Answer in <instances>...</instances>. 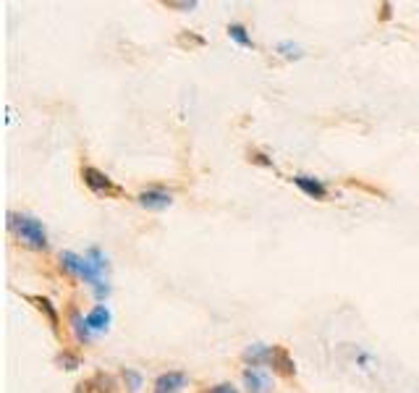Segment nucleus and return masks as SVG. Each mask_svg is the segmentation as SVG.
Masks as SVG:
<instances>
[{
    "label": "nucleus",
    "mask_w": 419,
    "mask_h": 393,
    "mask_svg": "<svg viewBox=\"0 0 419 393\" xmlns=\"http://www.w3.org/2000/svg\"><path fill=\"white\" fill-rule=\"evenodd\" d=\"M252 160H254V163H260V165H273V160H267V157L262 155V152H252Z\"/></svg>",
    "instance_id": "4be33fe9"
},
{
    "label": "nucleus",
    "mask_w": 419,
    "mask_h": 393,
    "mask_svg": "<svg viewBox=\"0 0 419 393\" xmlns=\"http://www.w3.org/2000/svg\"><path fill=\"white\" fill-rule=\"evenodd\" d=\"M270 349L273 346H265V343H252V346H247L244 349V354H241V359L247 362L249 367H262V365H267L270 362Z\"/></svg>",
    "instance_id": "9d476101"
},
{
    "label": "nucleus",
    "mask_w": 419,
    "mask_h": 393,
    "mask_svg": "<svg viewBox=\"0 0 419 393\" xmlns=\"http://www.w3.org/2000/svg\"><path fill=\"white\" fill-rule=\"evenodd\" d=\"M136 202H139L144 210L160 212V210H168L170 205H173V196H170L168 192H163V189H144L142 194L136 196Z\"/></svg>",
    "instance_id": "20e7f679"
},
{
    "label": "nucleus",
    "mask_w": 419,
    "mask_h": 393,
    "mask_svg": "<svg viewBox=\"0 0 419 393\" xmlns=\"http://www.w3.org/2000/svg\"><path fill=\"white\" fill-rule=\"evenodd\" d=\"M205 393H238V388H236L234 383H218V385L207 388Z\"/></svg>",
    "instance_id": "aec40b11"
},
{
    "label": "nucleus",
    "mask_w": 419,
    "mask_h": 393,
    "mask_svg": "<svg viewBox=\"0 0 419 393\" xmlns=\"http://www.w3.org/2000/svg\"><path fill=\"white\" fill-rule=\"evenodd\" d=\"M123 383H126V388L131 393H136L142 388V375L136 372V370H123Z\"/></svg>",
    "instance_id": "dca6fc26"
},
{
    "label": "nucleus",
    "mask_w": 419,
    "mask_h": 393,
    "mask_svg": "<svg viewBox=\"0 0 419 393\" xmlns=\"http://www.w3.org/2000/svg\"><path fill=\"white\" fill-rule=\"evenodd\" d=\"M108 294H110V286H108V283H100V286H94V296H97V299H105Z\"/></svg>",
    "instance_id": "412c9836"
},
{
    "label": "nucleus",
    "mask_w": 419,
    "mask_h": 393,
    "mask_svg": "<svg viewBox=\"0 0 419 393\" xmlns=\"http://www.w3.org/2000/svg\"><path fill=\"white\" fill-rule=\"evenodd\" d=\"M244 385H247L249 393H270V388H273L270 378L260 370H254V367L244 370Z\"/></svg>",
    "instance_id": "6e6552de"
},
{
    "label": "nucleus",
    "mask_w": 419,
    "mask_h": 393,
    "mask_svg": "<svg viewBox=\"0 0 419 393\" xmlns=\"http://www.w3.org/2000/svg\"><path fill=\"white\" fill-rule=\"evenodd\" d=\"M58 365H63L65 370H76V367H79V356H74V354L63 352L61 356H58Z\"/></svg>",
    "instance_id": "6ab92c4d"
},
{
    "label": "nucleus",
    "mask_w": 419,
    "mask_h": 393,
    "mask_svg": "<svg viewBox=\"0 0 419 393\" xmlns=\"http://www.w3.org/2000/svg\"><path fill=\"white\" fill-rule=\"evenodd\" d=\"M110 320H113V314H110V310H108L105 304H97V307L90 310V314H87V325H90L92 333H103V330H108Z\"/></svg>",
    "instance_id": "9b49d317"
},
{
    "label": "nucleus",
    "mask_w": 419,
    "mask_h": 393,
    "mask_svg": "<svg viewBox=\"0 0 419 393\" xmlns=\"http://www.w3.org/2000/svg\"><path fill=\"white\" fill-rule=\"evenodd\" d=\"M228 37L236 39L238 45H244V48H254V42H252V37L247 34V29L241 24H231L228 26Z\"/></svg>",
    "instance_id": "2eb2a0df"
},
{
    "label": "nucleus",
    "mask_w": 419,
    "mask_h": 393,
    "mask_svg": "<svg viewBox=\"0 0 419 393\" xmlns=\"http://www.w3.org/2000/svg\"><path fill=\"white\" fill-rule=\"evenodd\" d=\"M8 223H11V228L16 231V236L24 241L26 247L48 249V231H45L42 221L32 218V215H24V212H11V215H8Z\"/></svg>",
    "instance_id": "f257e3e1"
},
{
    "label": "nucleus",
    "mask_w": 419,
    "mask_h": 393,
    "mask_svg": "<svg viewBox=\"0 0 419 393\" xmlns=\"http://www.w3.org/2000/svg\"><path fill=\"white\" fill-rule=\"evenodd\" d=\"M294 183H296L307 196H312V199H325L327 196V186L320 181V179H314V176L299 173V176H294Z\"/></svg>",
    "instance_id": "423d86ee"
},
{
    "label": "nucleus",
    "mask_w": 419,
    "mask_h": 393,
    "mask_svg": "<svg viewBox=\"0 0 419 393\" xmlns=\"http://www.w3.org/2000/svg\"><path fill=\"white\" fill-rule=\"evenodd\" d=\"M278 52H280L283 58H301V55H304L299 45H294V42H288V39L278 42Z\"/></svg>",
    "instance_id": "f3484780"
},
{
    "label": "nucleus",
    "mask_w": 419,
    "mask_h": 393,
    "mask_svg": "<svg viewBox=\"0 0 419 393\" xmlns=\"http://www.w3.org/2000/svg\"><path fill=\"white\" fill-rule=\"evenodd\" d=\"M382 19H391V3H382Z\"/></svg>",
    "instance_id": "b1692460"
},
{
    "label": "nucleus",
    "mask_w": 419,
    "mask_h": 393,
    "mask_svg": "<svg viewBox=\"0 0 419 393\" xmlns=\"http://www.w3.org/2000/svg\"><path fill=\"white\" fill-rule=\"evenodd\" d=\"M26 299L32 301V304L37 307L39 312H45V314H48V320H50V328H52V330H55V333L61 330V317H58V310L52 307V301L48 299V296H26Z\"/></svg>",
    "instance_id": "f8f14e48"
},
{
    "label": "nucleus",
    "mask_w": 419,
    "mask_h": 393,
    "mask_svg": "<svg viewBox=\"0 0 419 393\" xmlns=\"http://www.w3.org/2000/svg\"><path fill=\"white\" fill-rule=\"evenodd\" d=\"M81 262H84V257H79L74 252H63V254H61V268H63L68 275L81 278Z\"/></svg>",
    "instance_id": "4468645a"
},
{
    "label": "nucleus",
    "mask_w": 419,
    "mask_h": 393,
    "mask_svg": "<svg viewBox=\"0 0 419 393\" xmlns=\"http://www.w3.org/2000/svg\"><path fill=\"white\" fill-rule=\"evenodd\" d=\"M168 8H178V11H194L196 0H168Z\"/></svg>",
    "instance_id": "a211bd4d"
},
{
    "label": "nucleus",
    "mask_w": 419,
    "mask_h": 393,
    "mask_svg": "<svg viewBox=\"0 0 419 393\" xmlns=\"http://www.w3.org/2000/svg\"><path fill=\"white\" fill-rule=\"evenodd\" d=\"M267 365L273 367L275 372H280V375H296V365H294V359H291V354L286 352V346H273L270 349V362Z\"/></svg>",
    "instance_id": "39448f33"
},
{
    "label": "nucleus",
    "mask_w": 419,
    "mask_h": 393,
    "mask_svg": "<svg viewBox=\"0 0 419 393\" xmlns=\"http://www.w3.org/2000/svg\"><path fill=\"white\" fill-rule=\"evenodd\" d=\"M181 42H194V45H205V39H202V37H192V34H189V37H181Z\"/></svg>",
    "instance_id": "5701e85b"
},
{
    "label": "nucleus",
    "mask_w": 419,
    "mask_h": 393,
    "mask_svg": "<svg viewBox=\"0 0 419 393\" xmlns=\"http://www.w3.org/2000/svg\"><path fill=\"white\" fill-rule=\"evenodd\" d=\"M71 330H74L79 343H90L92 341V330L87 325V317H81L76 310H71Z\"/></svg>",
    "instance_id": "ddd939ff"
},
{
    "label": "nucleus",
    "mask_w": 419,
    "mask_h": 393,
    "mask_svg": "<svg viewBox=\"0 0 419 393\" xmlns=\"http://www.w3.org/2000/svg\"><path fill=\"white\" fill-rule=\"evenodd\" d=\"M183 385H186V375L178 370H170V372H163L155 380V393H176L181 391Z\"/></svg>",
    "instance_id": "0eeeda50"
},
{
    "label": "nucleus",
    "mask_w": 419,
    "mask_h": 393,
    "mask_svg": "<svg viewBox=\"0 0 419 393\" xmlns=\"http://www.w3.org/2000/svg\"><path fill=\"white\" fill-rule=\"evenodd\" d=\"M105 270H108V257L97 247H90L84 252V262H81V281L90 286H100Z\"/></svg>",
    "instance_id": "f03ea898"
},
{
    "label": "nucleus",
    "mask_w": 419,
    "mask_h": 393,
    "mask_svg": "<svg viewBox=\"0 0 419 393\" xmlns=\"http://www.w3.org/2000/svg\"><path fill=\"white\" fill-rule=\"evenodd\" d=\"M81 179H84V183L90 186L94 194H105V196H118V194H121V189L113 183V179H110V176H105L103 170L92 168V165L81 168Z\"/></svg>",
    "instance_id": "7ed1b4c3"
},
{
    "label": "nucleus",
    "mask_w": 419,
    "mask_h": 393,
    "mask_svg": "<svg viewBox=\"0 0 419 393\" xmlns=\"http://www.w3.org/2000/svg\"><path fill=\"white\" fill-rule=\"evenodd\" d=\"M79 391L81 393H116V380L110 378V375H105V372H97L94 378H90L87 383H81Z\"/></svg>",
    "instance_id": "1a4fd4ad"
}]
</instances>
